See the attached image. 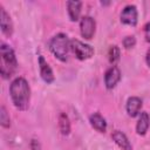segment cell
Instances as JSON below:
<instances>
[{"label":"cell","mask_w":150,"mask_h":150,"mask_svg":"<svg viewBox=\"0 0 150 150\" xmlns=\"http://www.w3.org/2000/svg\"><path fill=\"white\" fill-rule=\"evenodd\" d=\"M150 125V120H149V115L146 112H141L137 125H136V131L138 135H145V132L148 131V128Z\"/></svg>","instance_id":"4fadbf2b"},{"label":"cell","mask_w":150,"mask_h":150,"mask_svg":"<svg viewBox=\"0 0 150 150\" xmlns=\"http://www.w3.org/2000/svg\"><path fill=\"white\" fill-rule=\"evenodd\" d=\"M89 122H90L91 127H93L95 130H97V131H100V132H105V130H107V122H105L104 117H103L101 114L95 112V114L90 115Z\"/></svg>","instance_id":"7c38bea8"},{"label":"cell","mask_w":150,"mask_h":150,"mask_svg":"<svg viewBox=\"0 0 150 150\" xmlns=\"http://www.w3.org/2000/svg\"><path fill=\"white\" fill-rule=\"evenodd\" d=\"M50 52L60 60L66 61L68 56V50L70 48V41L68 40V36L63 33L56 34L49 42Z\"/></svg>","instance_id":"3957f363"},{"label":"cell","mask_w":150,"mask_h":150,"mask_svg":"<svg viewBox=\"0 0 150 150\" xmlns=\"http://www.w3.org/2000/svg\"><path fill=\"white\" fill-rule=\"evenodd\" d=\"M121 21L125 25L136 26L137 23V9L134 5H128L121 13Z\"/></svg>","instance_id":"8992f818"},{"label":"cell","mask_w":150,"mask_h":150,"mask_svg":"<svg viewBox=\"0 0 150 150\" xmlns=\"http://www.w3.org/2000/svg\"><path fill=\"white\" fill-rule=\"evenodd\" d=\"M121 80V71L116 66L110 67L104 74V83L108 89H112Z\"/></svg>","instance_id":"52a82bcc"},{"label":"cell","mask_w":150,"mask_h":150,"mask_svg":"<svg viewBox=\"0 0 150 150\" xmlns=\"http://www.w3.org/2000/svg\"><path fill=\"white\" fill-rule=\"evenodd\" d=\"M0 124L4 128H8L11 125V120H9V116H8L5 107L0 108Z\"/></svg>","instance_id":"e0dca14e"},{"label":"cell","mask_w":150,"mask_h":150,"mask_svg":"<svg viewBox=\"0 0 150 150\" xmlns=\"http://www.w3.org/2000/svg\"><path fill=\"white\" fill-rule=\"evenodd\" d=\"M30 148H32V150H41L40 143H39L36 139H33V141H32V143H30Z\"/></svg>","instance_id":"ffe728a7"},{"label":"cell","mask_w":150,"mask_h":150,"mask_svg":"<svg viewBox=\"0 0 150 150\" xmlns=\"http://www.w3.org/2000/svg\"><path fill=\"white\" fill-rule=\"evenodd\" d=\"M95 20L91 18V16H83L81 19V22H80V30H81V35L84 38V39H91L94 36V33H95Z\"/></svg>","instance_id":"5b68a950"},{"label":"cell","mask_w":150,"mask_h":150,"mask_svg":"<svg viewBox=\"0 0 150 150\" xmlns=\"http://www.w3.org/2000/svg\"><path fill=\"white\" fill-rule=\"evenodd\" d=\"M39 67H40V75L42 80L46 83H52L54 81V74L52 68L49 67V64L47 63V61L42 55H39Z\"/></svg>","instance_id":"ba28073f"},{"label":"cell","mask_w":150,"mask_h":150,"mask_svg":"<svg viewBox=\"0 0 150 150\" xmlns=\"http://www.w3.org/2000/svg\"><path fill=\"white\" fill-rule=\"evenodd\" d=\"M0 27H1L2 33L6 36H11L12 35V33H13V23H12L9 14L2 7L0 8Z\"/></svg>","instance_id":"9c48e42d"},{"label":"cell","mask_w":150,"mask_h":150,"mask_svg":"<svg viewBox=\"0 0 150 150\" xmlns=\"http://www.w3.org/2000/svg\"><path fill=\"white\" fill-rule=\"evenodd\" d=\"M145 60H146L148 66L150 67V48H149V49H148V52H146V57H145Z\"/></svg>","instance_id":"44dd1931"},{"label":"cell","mask_w":150,"mask_h":150,"mask_svg":"<svg viewBox=\"0 0 150 150\" xmlns=\"http://www.w3.org/2000/svg\"><path fill=\"white\" fill-rule=\"evenodd\" d=\"M111 137H112L114 142H115L122 150H132V146H131V144H130L128 137H127L122 131L115 130V131L112 132Z\"/></svg>","instance_id":"8fae6325"},{"label":"cell","mask_w":150,"mask_h":150,"mask_svg":"<svg viewBox=\"0 0 150 150\" xmlns=\"http://www.w3.org/2000/svg\"><path fill=\"white\" fill-rule=\"evenodd\" d=\"M59 127H60V131L63 135H68L69 134V131H70V123H69L68 116L64 112L60 114V116H59Z\"/></svg>","instance_id":"9a60e30c"},{"label":"cell","mask_w":150,"mask_h":150,"mask_svg":"<svg viewBox=\"0 0 150 150\" xmlns=\"http://www.w3.org/2000/svg\"><path fill=\"white\" fill-rule=\"evenodd\" d=\"M108 56H109V62L115 64L120 60V49H118V47L117 46H111L110 49H109Z\"/></svg>","instance_id":"2e32d148"},{"label":"cell","mask_w":150,"mask_h":150,"mask_svg":"<svg viewBox=\"0 0 150 150\" xmlns=\"http://www.w3.org/2000/svg\"><path fill=\"white\" fill-rule=\"evenodd\" d=\"M144 35H145V40L150 42V22H148L144 26Z\"/></svg>","instance_id":"d6986e66"},{"label":"cell","mask_w":150,"mask_h":150,"mask_svg":"<svg viewBox=\"0 0 150 150\" xmlns=\"http://www.w3.org/2000/svg\"><path fill=\"white\" fill-rule=\"evenodd\" d=\"M70 49L79 60H87L94 55V48L90 45L83 43L76 39L70 41Z\"/></svg>","instance_id":"277c9868"},{"label":"cell","mask_w":150,"mask_h":150,"mask_svg":"<svg viewBox=\"0 0 150 150\" xmlns=\"http://www.w3.org/2000/svg\"><path fill=\"white\" fill-rule=\"evenodd\" d=\"M16 67H18V62H16V57H15L13 49L7 45L1 43V47H0V73L2 75V77H5V79L11 77L14 74V71L16 70Z\"/></svg>","instance_id":"7a4b0ae2"},{"label":"cell","mask_w":150,"mask_h":150,"mask_svg":"<svg viewBox=\"0 0 150 150\" xmlns=\"http://www.w3.org/2000/svg\"><path fill=\"white\" fill-rule=\"evenodd\" d=\"M127 112L129 116L131 117H135L138 115L141 108H142V100L139 97H136V96H132V97H129L128 101H127Z\"/></svg>","instance_id":"30bf717a"},{"label":"cell","mask_w":150,"mask_h":150,"mask_svg":"<svg viewBox=\"0 0 150 150\" xmlns=\"http://www.w3.org/2000/svg\"><path fill=\"white\" fill-rule=\"evenodd\" d=\"M9 94L14 105L20 110H26L29 105L30 89L23 77H16L9 87Z\"/></svg>","instance_id":"6da1fadb"},{"label":"cell","mask_w":150,"mask_h":150,"mask_svg":"<svg viewBox=\"0 0 150 150\" xmlns=\"http://www.w3.org/2000/svg\"><path fill=\"white\" fill-rule=\"evenodd\" d=\"M81 6H82L81 1H68L67 2L68 14H69V18H70L71 21L79 20L80 12H81Z\"/></svg>","instance_id":"5bb4252c"},{"label":"cell","mask_w":150,"mask_h":150,"mask_svg":"<svg viewBox=\"0 0 150 150\" xmlns=\"http://www.w3.org/2000/svg\"><path fill=\"white\" fill-rule=\"evenodd\" d=\"M123 45H124V47H125L127 49L132 48V47L136 45V39H135L134 36H127V38H124V40H123Z\"/></svg>","instance_id":"ac0fdd59"}]
</instances>
